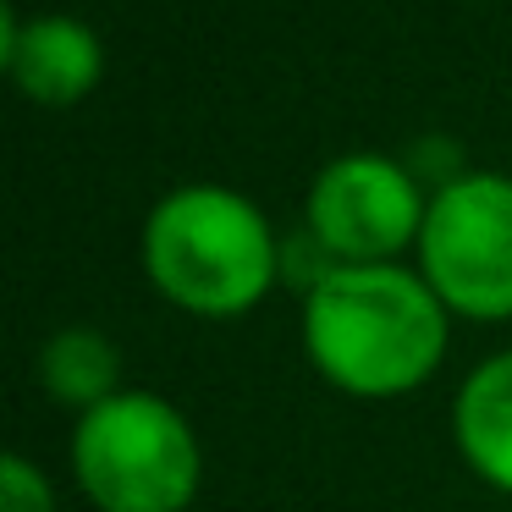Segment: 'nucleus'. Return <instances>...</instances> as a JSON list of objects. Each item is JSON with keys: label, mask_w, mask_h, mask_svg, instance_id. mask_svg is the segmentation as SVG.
<instances>
[{"label": "nucleus", "mask_w": 512, "mask_h": 512, "mask_svg": "<svg viewBox=\"0 0 512 512\" xmlns=\"http://www.w3.org/2000/svg\"><path fill=\"white\" fill-rule=\"evenodd\" d=\"M303 347L331 386L397 397L441 364L446 303L402 265H336L303 298Z\"/></svg>", "instance_id": "nucleus-1"}, {"label": "nucleus", "mask_w": 512, "mask_h": 512, "mask_svg": "<svg viewBox=\"0 0 512 512\" xmlns=\"http://www.w3.org/2000/svg\"><path fill=\"white\" fill-rule=\"evenodd\" d=\"M144 265L182 309L243 314L281 276V243L243 193L193 182L155 204L144 226Z\"/></svg>", "instance_id": "nucleus-2"}, {"label": "nucleus", "mask_w": 512, "mask_h": 512, "mask_svg": "<svg viewBox=\"0 0 512 512\" xmlns=\"http://www.w3.org/2000/svg\"><path fill=\"white\" fill-rule=\"evenodd\" d=\"M72 474L100 512H182L199 490V441L155 391H116L72 430Z\"/></svg>", "instance_id": "nucleus-3"}, {"label": "nucleus", "mask_w": 512, "mask_h": 512, "mask_svg": "<svg viewBox=\"0 0 512 512\" xmlns=\"http://www.w3.org/2000/svg\"><path fill=\"white\" fill-rule=\"evenodd\" d=\"M430 292L468 320L512 314V177L474 171L435 188L419 232Z\"/></svg>", "instance_id": "nucleus-4"}, {"label": "nucleus", "mask_w": 512, "mask_h": 512, "mask_svg": "<svg viewBox=\"0 0 512 512\" xmlns=\"http://www.w3.org/2000/svg\"><path fill=\"white\" fill-rule=\"evenodd\" d=\"M419 182L386 155H342L320 171L309 193V232L342 265H391L402 243L424 232Z\"/></svg>", "instance_id": "nucleus-5"}, {"label": "nucleus", "mask_w": 512, "mask_h": 512, "mask_svg": "<svg viewBox=\"0 0 512 512\" xmlns=\"http://www.w3.org/2000/svg\"><path fill=\"white\" fill-rule=\"evenodd\" d=\"M6 72L34 105H78L100 83L105 50L72 17H17L6 12Z\"/></svg>", "instance_id": "nucleus-6"}, {"label": "nucleus", "mask_w": 512, "mask_h": 512, "mask_svg": "<svg viewBox=\"0 0 512 512\" xmlns=\"http://www.w3.org/2000/svg\"><path fill=\"white\" fill-rule=\"evenodd\" d=\"M457 446L468 468L512 496V353H496L463 380L457 391Z\"/></svg>", "instance_id": "nucleus-7"}, {"label": "nucleus", "mask_w": 512, "mask_h": 512, "mask_svg": "<svg viewBox=\"0 0 512 512\" xmlns=\"http://www.w3.org/2000/svg\"><path fill=\"white\" fill-rule=\"evenodd\" d=\"M116 369H122V353L94 325H67L39 347V386L83 413L116 397Z\"/></svg>", "instance_id": "nucleus-8"}, {"label": "nucleus", "mask_w": 512, "mask_h": 512, "mask_svg": "<svg viewBox=\"0 0 512 512\" xmlns=\"http://www.w3.org/2000/svg\"><path fill=\"white\" fill-rule=\"evenodd\" d=\"M0 512H56L50 479L28 457H0Z\"/></svg>", "instance_id": "nucleus-9"}]
</instances>
